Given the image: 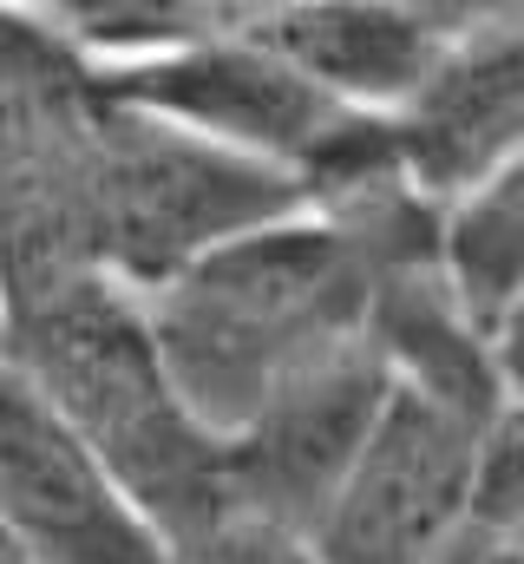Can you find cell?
I'll return each mask as SVG.
<instances>
[{
    "instance_id": "obj_19",
    "label": "cell",
    "mask_w": 524,
    "mask_h": 564,
    "mask_svg": "<svg viewBox=\"0 0 524 564\" xmlns=\"http://www.w3.org/2000/svg\"><path fill=\"white\" fill-rule=\"evenodd\" d=\"M518 20H524V13H518Z\"/></svg>"
},
{
    "instance_id": "obj_18",
    "label": "cell",
    "mask_w": 524,
    "mask_h": 564,
    "mask_svg": "<svg viewBox=\"0 0 524 564\" xmlns=\"http://www.w3.org/2000/svg\"><path fill=\"white\" fill-rule=\"evenodd\" d=\"M204 7H210L217 20H230V26H237V20H250V13H262V7H275V0H204Z\"/></svg>"
},
{
    "instance_id": "obj_6",
    "label": "cell",
    "mask_w": 524,
    "mask_h": 564,
    "mask_svg": "<svg viewBox=\"0 0 524 564\" xmlns=\"http://www.w3.org/2000/svg\"><path fill=\"white\" fill-rule=\"evenodd\" d=\"M479 453L485 421L393 381L368 446L308 525L315 564H433L472 525Z\"/></svg>"
},
{
    "instance_id": "obj_11",
    "label": "cell",
    "mask_w": 524,
    "mask_h": 564,
    "mask_svg": "<svg viewBox=\"0 0 524 564\" xmlns=\"http://www.w3.org/2000/svg\"><path fill=\"white\" fill-rule=\"evenodd\" d=\"M368 341L381 348L387 375L413 394H433L472 421H499L505 414V375H499V348L492 328L452 295V282L439 263H406L393 276L374 282L368 302Z\"/></svg>"
},
{
    "instance_id": "obj_20",
    "label": "cell",
    "mask_w": 524,
    "mask_h": 564,
    "mask_svg": "<svg viewBox=\"0 0 524 564\" xmlns=\"http://www.w3.org/2000/svg\"><path fill=\"white\" fill-rule=\"evenodd\" d=\"M518 13H524V7H518Z\"/></svg>"
},
{
    "instance_id": "obj_3",
    "label": "cell",
    "mask_w": 524,
    "mask_h": 564,
    "mask_svg": "<svg viewBox=\"0 0 524 564\" xmlns=\"http://www.w3.org/2000/svg\"><path fill=\"white\" fill-rule=\"evenodd\" d=\"M106 106L99 59L33 7L0 0V315L99 276Z\"/></svg>"
},
{
    "instance_id": "obj_15",
    "label": "cell",
    "mask_w": 524,
    "mask_h": 564,
    "mask_svg": "<svg viewBox=\"0 0 524 564\" xmlns=\"http://www.w3.org/2000/svg\"><path fill=\"white\" fill-rule=\"evenodd\" d=\"M492 348H499V375H505V394L524 408V295L492 322Z\"/></svg>"
},
{
    "instance_id": "obj_16",
    "label": "cell",
    "mask_w": 524,
    "mask_h": 564,
    "mask_svg": "<svg viewBox=\"0 0 524 564\" xmlns=\"http://www.w3.org/2000/svg\"><path fill=\"white\" fill-rule=\"evenodd\" d=\"M485 539H492L485 525H466V532H459V539H452L433 564H479V558H485Z\"/></svg>"
},
{
    "instance_id": "obj_8",
    "label": "cell",
    "mask_w": 524,
    "mask_h": 564,
    "mask_svg": "<svg viewBox=\"0 0 524 564\" xmlns=\"http://www.w3.org/2000/svg\"><path fill=\"white\" fill-rule=\"evenodd\" d=\"M0 545L13 564H184L106 466L0 368Z\"/></svg>"
},
{
    "instance_id": "obj_10",
    "label": "cell",
    "mask_w": 524,
    "mask_h": 564,
    "mask_svg": "<svg viewBox=\"0 0 524 564\" xmlns=\"http://www.w3.org/2000/svg\"><path fill=\"white\" fill-rule=\"evenodd\" d=\"M237 26L275 46L328 99L374 112V119H387L446 46L433 26H419L393 0H275Z\"/></svg>"
},
{
    "instance_id": "obj_9",
    "label": "cell",
    "mask_w": 524,
    "mask_h": 564,
    "mask_svg": "<svg viewBox=\"0 0 524 564\" xmlns=\"http://www.w3.org/2000/svg\"><path fill=\"white\" fill-rule=\"evenodd\" d=\"M393 158L439 210L524 151V20L446 40L426 79L387 112Z\"/></svg>"
},
{
    "instance_id": "obj_12",
    "label": "cell",
    "mask_w": 524,
    "mask_h": 564,
    "mask_svg": "<svg viewBox=\"0 0 524 564\" xmlns=\"http://www.w3.org/2000/svg\"><path fill=\"white\" fill-rule=\"evenodd\" d=\"M439 270L485 328L524 295V151L439 210Z\"/></svg>"
},
{
    "instance_id": "obj_13",
    "label": "cell",
    "mask_w": 524,
    "mask_h": 564,
    "mask_svg": "<svg viewBox=\"0 0 524 564\" xmlns=\"http://www.w3.org/2000/svg\"><path fill=\"white\" fill-rule=\"evenodd\" d=\"M197 564H315L308 552V539H295V532H275V525H256V519H237L210 552Z\"/></svg>"
},
{
    "instance_id": "obj_5",
    "label": "cell",
    "mask_w": 524,
    "mask_h": 564,
    "mask_svg": "<svg viewBox=\"0 0 524 564\" xmlns=\"http://www.w3.org/2000/svg\"><path fill=\"white\" fill-rule=\"evenodd\" d=\"M295 210H308V197L288 171L157 112H138L125 99L106 106L92 243L99 276H112L119 289L151 295L217 243L282 224Z\"/></svg>"
},
{
    "instance_id": "obj_7",
    "label": "cell",
    "mask_w": 524,
    "mask_h": 564,
    "mask_svg": "<svg viewBox=\"0 0 524 564\" xmlns=\"http://www.w3.org/2000/svg\"><path fill=\"white\" fill-rule=\"evenodd\" d=\"M387 394L393 375L368 335H354V341L315 355L308 368H295L288 381H275L250 408V421L223 433L237 519L308 539V525L348 479L354 453L368 446Z\"/></svg>"
},
{
    "instance_id": "obj_4",
    "label": "cell",
    "mask_w": 524,
    "mask_h": 564,
    "mask_svg": "<svg viewBox=\"0 0 524 564\" xmlns=\"http://www.w3.org/2000/svg\"><path fill=\"white\" fill-rule=\"evenodd\" d=\"M112 99L288 171L308 204L393 164L387 119L328 99L250 26H204L125 59H99Z\"/></svg>"
},
{
    "instance_id": "obj_17",
    "label": "cell",
    "mask_w": 524,
    "mask_h": 564,
    "mask_svg": "<svg viewBox=\"0 0 524 564\" xmlns=\"http://www.w3.org/2000/svg\"><path fill=\"white\" fill-rule=\"evenodd\" d=\"M479 564H524V519H518V525H505V532H492Z\"/></svg>"
},
{
    "instance_id": "obj_1",
    "label": "cell",
    "mask_w": 524,
    "mask_h": 564,
    "mask_svg": "<svg viewBox=\"0 0 524 564\" xmlns=\"http://www.w3.org/2000/svg\"><path fill=\"white\" fill-rule=\"evenodd\" d=\"M0 368L106 466L184 564L237 525L223 433L177 394L131 289L86 276L0 315Z\"/></svg>"
},
{
    "instance_id": "obj_2",
    "label": "cell",
    "mask_w": 524,
    "mask_h": 564,
    "mask_svg": "<svg viewBox=\"0 0 524 564\" xmlns=\"http://www.w3.org/2000/svg\"><path fill=\"white\" fill-rule=\"evenodd\" d=\"M368 250L315 210L230 237L138 295L157 361L210 433H237L275 381L368 335Z\"/></svg>"
},
{
    "instance_id": "obj_14",
    "label": "cell",
    "mask_w": 524,
    "mask_h": 564,
    "mask_svg": "<svg viewBox=\"0 0 524 564\" xmlns=\"http://www.w3.org/2000/svg\"><path fill=\"white\" fill-rule=\"evenodd\" d=\"M393 7L413 13L419 26H433L439 40H466V33H485V26L518 20L524 0H393Z\"/></svg>"
}]
</instances>
